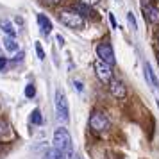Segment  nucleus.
Segmentation results:
<instances>
[{"instance_id": "f257e3e1", "label": "nucleus", "mask_w": 159, "mask_h": 159, "mask_svg": "<svg viewBox=\"0 0 159 159\" xmlns=\"http://www.w3.org/2000/svg\"><path fill=\"white\" fill-rule=\"evenodd\" d=\"M54 147L61 150L66 157L73 156V145H72V136L68 134L66 129H57L54 132Z\"/></svg>"}, {"instance_id": "f03ea898", "label": "nucleus", "mask_w": 159, "mask_h": 159, "mask_svg": "<svg viewBox=\"0 0 159 159\" xmlns=\"http://www.w3.org/2000/svg\"><path fill=\"white\" fill-rule=\"evenodd\" d=\"M59 20L63 25H66L68 29H75V30H82L84 29V16H80L79 13H75V11H63V13H59Z\"/></svg>"}, {"instance_id": "7ed1b4c3", "label": "nucleus", "mask_w": 159, "mask_h": 159, "mask_svg": "<svg viewBox=\"0 0 159 159\" xmlns=\"http://www.w3.org/2000/svg\"><path fill=\"white\" fill-rule=\"evenodd\" d=\"M54 104H56V111H57L59 122L66 123V122H68V118H70V113H68V100H66L65 93H63L61 89H57V91H56Z\"/></svg>"}, {"instance_id": "20e7f679", "label": "nucleus", "mask_w": 159, "mask_h": 159, "mask_svg": "<svg viewBox=\"0 0 159 159\" xmlns=\"http://www.w3.org/2000/svg\"><path fill=\"white\" fill-rule=\"evenodd\" d=\"M109 125H111V122H109V118L104 113H100V111H93L91 113V116H89V127L95 132H104V130L109 129Z\"/></svg>"}, {"instance_id": "39448f33", "label": "nucleus", "mask_w": 159, "mask_h": 159, "mask_svg": "<svg viewBox=\"0 0 159 159\" xmlns=\"http://www.w3.org/2000/svg\"><path fill=\"white\" fill-rule=\"evenodd\" d=\"M95 73H97V77H98L102 82H106V84H109L111 79H113L111 65H107V63L102 61V59H97V61H95Z\"/></svg>"}, {"instance_id": "423d86ee", "label": "nucleus", "mask_w": 159, "mask_h": 159, "mask_svg": "<svg viewBox=\"0 0 159 159\" xmlns=\"http://www.w3.org/2000/svg\"><path fill=\"white\" fill-rule=\"evenodd\" d=\"M97 54H98V59L106 61L107 65H115V52H113V47L109 43H100L97 47Z\"/></svg>"}, {"instance_id": "0eeeda50", "label": "nucleus", "mask_w": 159, "mask_h": 159, "mask_svg": "<svg viewBox=\"0 0 159 159\" xmlns=\"http://www.w3.org/2000/svg\"><path fill=\"white\" fill-rule=\"evenodd\" d=\"M109 91L116 98H125V95H127V89H125V86H123V82L120 79H111V82H109Z\"/></svg>"}, {"instance_id": "6e6552de", "label": "nucleus", "mask_w": 159, "mask_h": 159, "mask_svg": "<svg viewBox=\"0 0 159 159\" xmlns=\"http://www.w3.org/2000/svg\"><path fill=\"white\" fill-rule=\"evenodd\" d=\"M143 13H145V18L150 23H159V9L157 7L147 4V6H143Z\"/></svg>"}, {"instance_id": "1a4fd4ad", "label": "nucleus", "mask_w": 159, "mask_h": 159, "mask_svg": "<svg viewBox=\"0 0 159 159\" xmlns=\"http://www.w3.org/2000/svg\"><path fill=\"white\" fill-rule=\"evenodd\" d=\"M72 9L75 11V13H79L80 16H88V18H93V16H95L93 9L89 7L88 4H84V2H77V4H73Z\"/></svg>"}, {"instance_id": "9d476101", "label": "nucleus", "mask_w": 159, "mask_h": 159, "mask_svg": "<svg viewBox=\"0 0 159 159\" xmlns=\"http://www.w3.org/2000/svg\"><path fill=\"white\" fill-rule=\"evenodd\" d=\"M36 20H38V25H39L41 32H43V34H50V30H52L50 20H48V18H47L45 15H38V16H36Z\"/></svg>"}, {"instance_id": "9b49d317", "label": "nucleus", "mask_w": 159, "mask_h": 159, "mask_svg": "<svg viewBox=\"0 0 159 159\" xmlns=\"http://www.w3.org/2000/svg\"><path fill=\"white\" fill-rule=\"evenodd\" d=\"M145 77H147V80H148V84H150L152 88H159L157 77L154 75V72H152V66L148 65V63H145Z\"/></svg>"}, {"instance_id": "f8f14e48", "label": "nucleus", "mask_w": 159, "mask_h": 159, "mask_svg": "<svg viewBox=\"0 0 159 159\" xmlns=\"http://www.w3.org/2000/svg\"><path fill=\"white\" fill-rule=\"evenodd\" d=\"M0 29L4 30L7 36H13V38L16 36V30H15V27H13V23L9 22V20H6V18L0 20Z\"/></svg>"}, {"instance_id": "ddd939ff", "label": "nucleus", "mask_w": 159, "mask_h": 159, "mask_svg": "<svg viewBox=\"0 0 159 159\" xmlns=\"http://www.w3.org/2000/svg\"><path fill=\"white\" fill-rule=\"evenodd\" d=\"M4 48L9 52H16L18 50V43H16V39L13 36H6L4 38Z\"/></svg>"}, {"instance_id": "4468645a", "label": "nucleus", "mask_w": 159, "mask_h": 159, "mask_svg": "<svg viewBox=\"0 0 159 159\" xmlns=\"http://www.w3.org/2000/svg\"><path fill=\"white\" fill-rule=\"evenodd\" d=\"M43 159H66V156L54 147V148H50V150H47V154H45Z\"/></svg>"}, {"instance_id": "2eb2a0df", "label": "nucleus", "mask_w": 159, "mask_h": 159, "mask_svg": "<svg viewBox=\"0 0 159 159\" xmlns=\"http://www.w3.org/2000/svg\"><path fill=\"white\" fill-rule=\"evenodd\" d=\"M11 134V127H9V123L6 120H2L0 118V138H6Z\"/></svg>"}, {"instance_id": "dca6fc26", "label": "nucleus", "mask_w": 159, "mask_h": 159, "mask_svg": "<svg viewBox=\"0 0 159 159\" xmlns=\"http://www.w3.org/2000/svg\"><path fill=\"white\" fill-rule=\"evenodd\" d=\"M30 122L34 123V125H41V123H43V116H41V111H39V109H34V111H32Z\"/></svg>"}, {"instance_id": "f3484780", "label": "nucleus", "mask_w": 159, "mask_h": 159, "mask_svg": "<svg viewBox=\"0 0 159 159\" xmlns=\"http://www.w3.org/2000/svg\"><path fill=\"white\" fill-rule=\"evenodd\" d=\"M127 20H129V25L132 30H138V23H136V18H134V15L132 13H127Z\"/></svg>"}, {"instance_id": "a211bd4d", "label": "nucleus", "mask_w": 159, "mask_h": 159, "mask_svg": "<svg viewBox=\"0 0 159 159\" xmlns=\"http://www.w3.org/2000/svg\"><path fill=\"white\" fill-rule=\"evenodd\" d=\"M36 54H38V57H39V61H43V59H45V50H43V45L39 43V41H36Z\"/></svg>"}, {"instance_id": "6ab92c4d", "label": "nucleus", "mask_w": 159, "mask_h": 159, "mask_svg": "<svg viewBox=\"0 0 159 159\" xmlns=\"http://www.w3.org/2000/svg\"><path fill=\"white\" fill-rule=\"evenodd\" d=\"M36 95V89H34V86L32 84H29V86L25 88V97H29V98H32Z\"/></svg>"}, {"instance_id": "aec40b11", "label": "nucleus", "mask_w": 159, "mask_h": 159, "mask_svg": "<svg viewBox=\"0 0 159 159\" xmlns=\"http://www.w3.org/2000/svg\"><path fill=\"white\" fill-rule=\"evenodd\" d=\"M109 23H111V27H113V29H116V27H118L116 18H115V15H113V13H109Z\"/></svg>"}, {"instance_id": "412c9836", "label": "nucleus", "mask_w": 159, "mask_h": 159, "mask_svg": "<svg viewBox=\"0 0 159 159\" xmlns=\"http://www.w3.org/2000/svg\"><path fill=\"white\" fill-rule=\"evenodd\" d=\"M6 66H7V61H6L4 56H0V72H4V70H6Z\"/></svg>"}, {"instance_id": "4be33fe9", "label": "nucleus", "mask_w": 159, "mask_h": 159, "mask_svg": "<svg viewBox=\"0 0 159 159\" xmlns=\"http://www.w3.org/2000/svg\"><path fill=\"white\" fill-rule=\"evenodd\" d=\"M43 4H47V6H57V4H61L63 0H41Z\"/></svg>"}, {"instance_id": "5701e85b", "label": "nucleus", "mask_w": 159, "mask_h": 159, "mask_svg": "<svg viewBox=\"0 0 159 159\" xmlns=\"http://www.w3.org/2000/svg\"><path fill=\"white\" fill-rule=\"evenodd\" d=\"M73 84H75V89H77V91H84V86H82V82H80V80H75Z\"/></svg>"}, {"instance_id": "b1692460", "label": "nucleus", "mask_w": 159, "mask_h": 159, "mask_svg": "<svg viewBox=\"0 0 159 159\" xmlns=\"http://www.w3.org/2000/svg\"><path fill=\"white\" fill-rule=\"evenodd\" d=\"M80 2H84L88 6H95V4H98V0H80Z\"/></svg>"}, {"instance_id": "393cba45", "label": "nucleus", "mask_w": 159, "mask_h": 159, "mask_svg": "<svg viewBox=\"0 0 159 159\" xmlns=\"http://www.w3.org/2000/svg\"><path fill=\"white\" fill-rule=\"evenodd\" d=\"M23 56H25V54H23V52H20V54H18V56L15 57V61H22V59H23Z\"/></svg>"}, {"instance_id": "a878e982", "label": "nucleus", "mask_w": 159, "mask_h": 159, "mask_svg": "<svg viewBox=\"0 0 159 159\" xmlns=\"http://www.w3.org/2000/svg\"><path fill=\"white\" fill-rule=\"evenodd\" d=\"M4 152H6V148H4V147H2V143H0V156H2V154H4Z\"/></svg>"}, {"instance_id": "bb28decb", "label": "nucleus", "mask_w": 159, "mask_h": 159, "mask_svg": "<svg viewBox=\"0 0 159 159\" xmlns=\"http://www.w3.org/2000/svg\"><path fill=\"white\" fill-rule=\"evenodd\" d=\"M156 41H157V48H159V30H157V34H156Z\"/></svg>"}, {"instance_id": "cd10ccee", "label": "nucleus", "mask_w": 159, "mask_h": 159, "mask_svg": "<svg viewBox=\"0 0 159 159\" xmlns=\"http://www.w3.org/2000/svg\"><path fill=\"white\" fill-rule=\"evenodd\" d=\"M157 65H159V54H157Z\"/></svg>"}]
</instances>
